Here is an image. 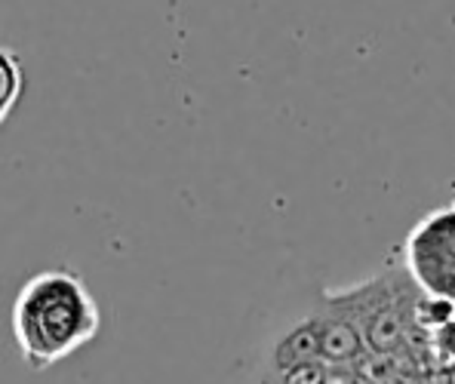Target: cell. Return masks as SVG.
<instances>
[{
  "label": "cell",
  "instance_id": "6",
  "mask_svg": "<svg viewBox=\"0 0 455 384\" xmlns=\"http://www.w3.org/2000/svg\"><path fill=\"white\" fill-rule=\"evenodd\" d=\"M425 348L434 354V360L440 366H455V316H450L446 323L434 326L431 332L425 335Z\"/></svg>",
  "mask_w": 455,
  "mask_h": 384
},
{
  "label": "cell",
  "instance_id": "2",
  "mask_svg": "<svg viewBox=\"0 0 455 384\" xmlns=\"http://www.w3.org/2000/svg\"><path fill=\"white\" fill-rule=\"evenodd\" d=\"M406 277L425 299L455 308V206L421 215L403 240Z\"/></svg>",
  "mask_w": 455,
  "mask_h": 384
},
{
  "label": "cell",
  "instance_id": "8",
  "mask_svg": "<svg viewBox=\"0 0 455 384\" xmlns=\"http://www.w3.org/2000/svg\"><path fill=\"white\" fill-rule=\"evenodd\" d=\"M452 206H455V181H452Z\"/></svg>",
  "mask_w": 455,
  "mask_h": 384
},
{
  "label": "cell",
  "instance_id": "4",
  "mask_svg": "<svg viewBox=\"0 0 455 384\" xmlns=\"http://www.w3.org/2000/svg\"><path fill=\"white\" fill-rule=\"evenodd\" d=\"M307 363H320V345H317V326L314 316L305 314L296 323L283 329L277 339L267 345L262 372H290L296 366H307Z\"/></svg>",
  "mask_w": 455,
  "mask_h": 384
},
{
  "label": "cell",
  "instance_id": "5",
  "mask_svg": "<svg viewBox=\"0 0 455 384\" xmlns=\"http://www.w3.org/2000/svg\"><path fill=\"white\" fill-rule=\"evenodd\" d=\"M25 92V68L16 50L0 44V130L10 120V114L19 108V99Z\"/></svg>",
  "mask_w": 455,
  "mask_h": 384
},
{
  "label": "cell",
  "instance_id": "3",
  "mask_svg": "<svg viewBox=\"0 0 455 384\" xmlns=\"http://www.w3.org/2000/svg\"><path fill=\"white\" fill-rule=\"evenodd\" d=\"M320 363L323 366H357L366 356L363 314H360V283L341 289H323L314 305Z\"/></svg>",
  "mask_w": 455,
  "mask_h": 384
},
{
  "label": "cell",
  "instance_id": "1",
  "mask_svg": "<svg viewBox=\"0 0 455 384\" xmlns=\"http://www.w3.org/2000/svg\"><path fill=\"white\" fill-rule=\"evenodd\" d=\"M102 329V311L86 286L68 268H46L28 277L12 301V339L31 369L56 366L86 348Z\"/></svg>",
  "mask_w": 455,
  "mask_h": 384
},
{
  "label": "cell",
  "instance_id": "7",
  "mask_svg": "<svg viewBox=\"0 0 455 384\" xmlns=\"http://www.w3.org/2000/svg\"><path fill=\"white\" fill-rule=\"evenodd\" d=\"M323 384H363L354 366H326Z\"/></svg>",
  "mask_w": 455,
  "mask_h": 384
}]
</instances>
